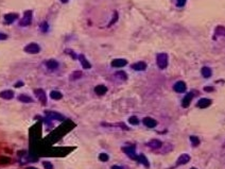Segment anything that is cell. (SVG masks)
I'll return each instance as SVG.
<instances>
[{"label":"cell","instance_id":"cell-33","mask_svg":"<svg viewBox=\"0 0 225 169\" xmlns=\"http://www.w3.org/2000/svg\"><path fill=\"white\" fill-rule=\"evenodd\" d=\"M40 30L42 32H47L48 31V23L47 21H44V23L40 25Z\"/></svg>","mask_w":225,"mask_h":169},{"label":"cell","instance_id":"cell-21","mask_svg":"<svg viewBox=\"0 0 225 169\" xmlns=\"http://www.w3.org/2000/svg\"><path fill=\"white\" fill-rule=\"evenodd\" d=\"M50 97H51V99H53V100H59V99H62L63 95H62V93L59 91H52L50 93Z\"/></svg>","mask_w":225,"mask_h":169},{"label":"cell","instance_id":"cell-30","mask_svg":"<svg viewBox=\"0 0 225 169\" xmlns=\"http://www.w3.org/2000/svg\"><path fill=\"white\" fill-rule=\"evenodd\" d=\"M11 159L10 157H7V156H0V164H8L10 163Z\"/></svg>","mask_w":225,"mask_h":169},{"label":"cell","instance_id":"cell-8","mask_svg":"<svg viewBox=\"0 0 225 169\" xmlns=\"http://www.w3.org/2000/svg\"><path fill=\"white\" fill-rule=\"evenodd\" d=\"M127 64V60L123 59H116L111 62V66L113 67H116V68H120V67H123Z\"/></svg>","mask_w":225,"mask_h":169},{"label":"cell","instance_id":"cell-17","mask_svg":"<svg viewBox=\"0 0 225 169\" xmlns=\"http://www.w3.org/2000/svg\"><path fill=\"white\" fill-rule=\"evenodd\" d=\"M106 91H107V87L104 86V85H97L95 87V93L99 96L106 94Z\"/></svg>","mask_w":225,"mask_h":169},{"label":"cell","instance_id":"cell-18","mask_svg":"<svg viewBox=\"0 0 225 169\" xmlns=\"http://www.w3.org/2000/svg\"><path fill=\"white\" fill-rule=\"evenodd\" d=\"M0 97L5 100H10L14 97V93L12 91H3L0 93Z\"/></svg>","mask_w":225,"mask_h":169},{"label":"cell","instance_id":"cell-28","mask_svg":"<svg viewBox=\"0 0 225 169\" xmlns=\"http://www.w3.org/2000/svg\"><path fill=\"white\" fill-rule=\"evenodd\" d=\"M108 159H109V157H108V155L106 153H101V154L99 155V159H100L101 162H107Z\"/></svg>","mask_w":225,"mask_h":169},{"label":"cell","instance_id":"cell-15","mask_svg":"<svg viewBox=\"0 0 225 169\" xmlns=\"http://www.w3.org/2000/svg\"><path fill=\"white\" fill-rule=\"evenodd\" d=\"M144 124L148 128H155L156 127L157 122H156V120H154V119H152V118L146 117L144 119Z\"/></svg>","mask_w":225,"mask_h":169},{"label":"cell","instance_id":"cell-42","mask_svg":"<svg viewBox=\"0 0 225 169\" xmlns=\"http://www.w3.org/2000/svg\"><path fill=\"white\" fill-rule=\"evenodd\" d=\"M191 169H196V168H191Z\"/></svg>","mask_w":225,"mask_h":169},{"label":"cell","instance_id":"cell-19","mask_svg":"<svg viewBox=\"0 0 225 169\" xmlns=\"http://www.w3.org/2000/svg\"><path fill=\"white\" fill-rule=\"evenodd\" d=\"M46 66L49 69H51V70H54V69L59 67V63L56 62L55 60H48L46 62Z\"/></svg>","mask_w":225,"mask_h":169},{"label":"cell","instance_id":"cell-38","mask_svg":"<svg viewBox=\"0 0 225 169\" xmlns=\"http://www.w3.org/2000/svg\"><path fill=\"white\" fill-rule=\"evenodd\" d=\"M204 91H213V87H205L204 88Z\"/></svg>","mask_w":225,"mask_h":169},{"label":"cell","instance_id":"cell-16","mask_svg":"<svg viewBox=\"0 0 225 169\" xmlns=\"http://www.w3.org/2000/svg\"><path fill=\"white\" fill-rule=\"evenodd\" d=\"M18 15L15 13H10V14H5L4 15V20H5V23H13L14 20L16 19Z\"/></svg>","mask_w":225,"mask_h":169},{"label":"cell","instance_id":"cell-23","mask_svg":"<svg viewBox=\"0 0 225 169\" xmlns=\"http://www.w3.org/2000/svg\"><path fill=\"white\" fill-rule=\"evenodd\" d=\"M18 100L20 102H25V103H31V102H33L32 98L27 96V95H20L19 97H18Z\"/></svg>","mask_w":225,"mask_h":169},{"label":"cell","instance_id":"cell-22","mask_svg":"<svg viewBox=\"0 0 225 169\" xmlns=\"http://www.w3.org/2000/svg\"><path fill=\"white\" fill-rule=\"evenodd\" d=\"M202 76L204 77V78H210L212 75V71H211V69L208 68V67H203L202 68Z\"/></svg>","mask_w":225,"mask_h":169},{"label":"cell","instance_id":"cell-26","mask_svg":"<svg viewBox=\"0 0 225 169\" xmlns=\"http://www.w3.org/2000/svg\"><path fill=\"white\" fill-rule=\"evenodd\" d=\"M190 142L192 143V145L194 147H196L200 144V139L196 136H190Z\"/></svg>","mask_w":225,"mask_h":169},{"label":"cell","instance_id":"cell-12","mask_svg":"<svg viewBox=\"0 0 225 169\" xmlns=\"http://www.w3.org/2000/svg\"><path fill=\"white\" fill-rule=\"evenodd\" d=\"M79 60H80V62H81L82 66H83V68L85 69H89V68H92V65H90V63L88 62L87 60H86V58H85V55L84 54H80L78 56Z\"/></svg>","mask_w":225,"mask_h":169},{"label":"cell","instance_id":"cell-2","mask_svg":"<svg viewBox=\"0 0 225 169\" xmlns=\"http://www.w3.org/2000/svg\"><path fill=\"white\" fill-rule=\"evenodd\" d=\"M32 21V11H26L25 14H23V18L19 21V26L25 27V26H29L30 23Z\"/></svg>","mask_w":225,"mask_h":169},{"label":"cell","instance_id":"cell-5","mask_svg":"<svg viewBox=\"0 0 225 169\" xmlns=\"http://www.w3.org/2000/svg\"><path fill=\"white\" fill-rule=\"evenodd\" d=\"M34 93H35L36 95V97H37V99H38L40 102H42L44 105H46L47 103V97H46V94H45V91H42V88H37V89H35L34 91Z\"/></svg>","mask_w":225,"mask_h":169},{"label":"cell","instance_id":"cell-37","mask_svg":"<svg viewBox=\"0 0 225 169\" xmlns=\"http://www.w3.org/2000/svg\"><path fill=\"white\" fill-rule=\"evenodd\" d=\"M23 82H17V83H15V85H14V86H15V87H17V88H18V87H21V86H23Z\"/></svg>","mask_w":225,"mask_h":169},{"label":"cell","instance_id":"cell-24","mask_svg":"<svg viewBox=\"0 0 225 169\" xmlns=\"http://www.w3.org/2000/svg\"><path fill=\"white\" fill-rule=\"evenodd\" d=\"M215 35L217 36H225V27L223 26H219L217 27L215 29Z\"/></svg>","mask_w":225,"mask_h":169},{"label":"cell","instance_id":"cell-31","mask_svg":"<svg viewBox=\"0 0 225 169\" xmlns=\"http://www.w3.org/2000/svg\"><path fill=\"white\" fill-rule=\"evenodd\" d=\"M116 76H117V77H119V78H121L122 80H127V74H125L124 71H118L117 74H116Z\"/></svg>","mask_w":225,"mask_h":169},{"label":"cell","instance_id":"cell-34","mask_svg":"<svg viewBox=\"0 0 225 169\" xmlns=\"http://www.w3.org/2000/svg\"><path fill=\"white\" fill-rule=\"evenodd\" d=\"M117 19H118V13H117V12H115V13H114V16H113V19H111V23H108V26H111L113 23H115L116 21H117Z\"/></svg>","mask_w":225,"mask_h":169},{"label":"cell","instance_id":"cell-39","mask_svg":"<svg viewBox=\"0 0 225 169\" xmlns=\"http://www.w3.org/2000/svg\"><path fill=\"white\" fill-rule=\"evenodd\" d=\"M111 169H123V167H121V166H113Z\"/></svg>","mask_w":225,"mask_h":169},{"label":"cell","instance_id":"cell-14","mask_svg":"<svg viewBox=\"0 0 225 169\" xmlns=\"http://www.w3.org/2000/svg\"><path fill=\"white\" fill-rule=\"evenodd\" d=\"M192 98H193V94H192V93L187 94L186 96H185V98L183 99L182 106H183V107H188V106H189V104H190V102H191V100H192Z\"/></svg>","mask_w":225,"mask_h":169},{"label":"cell","instance_id":"cell-1","mask_svg":"<svg viewBox=\"0 0 225 169\" xmlns=\"http://www.w3.org/2000/svg\"><path fill=\"white\" fill-rule=\"evenodd\" d=\"M157 66L160 69H165L168 66V55L167 53H158L156 56Z\"/></svg>","mask_w":225,"mask_h":169},{"label":"cell","instance_id":"cell-10","mask_svg":"<svg viewBox=\"0 0 225 169\" xmlns=\"http://www.w3.org/2000/svg\"><path fill=\"white\" fill-rule=\"evenodd\" d=\"M174 91H177V93H183V91H186V84H185V82L183 81L176 82L175 84H174Z\"/></svg>","mask_w":225,"mask_h":169},{"label":"cell","instance_id":"cell-35","mask_svg":"<svg viewBox=\"0 0 225 169\" xmlns=\"http://www.w3.org/2000/svg\"><path fill=\"white\" fill-rule=\"evenodd\" d=\"M186 3V0H177V7H184Z\"/></svg>","mask_w":225,"mask_h":169},{"label":"cell","instance_id":"cell-13","mask_svg":"<svg viewBox=\"0 0 225 169\" xmlns=\"http://www.w3.org/2000/svg\"><path fill=\"white\" fill-rule=\"evenodd\" d=\"M190 161V156L188 154H182V155L179 156L178 159H177V162H176V165L179 166V165H184V164H187V163Z\"/></svg>","mask_w":225,"mask_h":169},{"label":"cell","instance_id":"cell-25","mask_svg":"<svg viewBox=\"0 0 225 169\" xmlns=\"http://www.w3.org/2000/svg\"><path fill=\"white\" fill-rule=\"evenodd\" d=\"M129 122H130L132 126H137V124H139V120H138V118L136 117V116H132V117H130V119H129Z\"/></svg>","mask_w":225,"mask_h":169},{"label":"cell","instance_id":"cell-20","mask_svg":"<svg viewBox=\"0 0 225 169\" xmlns=\"http://www.w3.org/2000/svg\"><path fill=\"white\" fill-rule=\"evenodd\" d=\"M136 161H138V162L140 163V164H142L144 166H146V167H149L150 166V164H149V161L147 159V157L144 155V154H140V155H138L137 156V159Z\"/></svg>","mask_w":225,"mask_h":169},{"label":"cell","instance_id":"cell-11","mask_svg":"<svg viewBox=\"0 0 225 169\" xmlns=\"http://www.w3.org/2000/svg\"><path fill=\"white\" fill-rule=\"evenodd\" d=\"M132 68H133L134 70H137V71H144V70H146V68H147V64L144 62L135 63V64L132 65Z\"/></svg>","mask_w":225,"mask_h":169},{"label":"cell","instance_id":"cell-32","mask_svg":"<svg viewBox=\"0 0 225 169\" xmlns=\"http://www.w3.org/2000/svg\"><path fill=\"white\" fill-rule=\"evenodd\" d=\"M65 52H66V53H67V54L70 55V56H71L72 59H75H75H77V58H78V56H77V54H75V52H73V51H72V50H70V49H66Z\"/></svg>","mask_w":225,"mask_h":169},{"label":"cell","instance_id":"cell-9","mask_svg":"<svg viewBox=\"0 0 225 169\" xmlns=\"http://www.w3.org/2000/svg\"><path fill=\"white\" fill-rule=\"evenodd\" d=\"M210 104H211V100H210V99L202 98V99L198 102L196 105H198V107H200V109H206V107H208Z\"/></svg>","mask_w":225,"mask_h":169},{"label":"cell","instance_id":"cell-27","mask_svg":"<svg viewBox=\"0 0 225 169\" xmlns=\"http://www.w3.org/2000/svg\"><path fill=\"white\" fill-rule=\"evenodd\" d=\"M82 77V72L81 71H75V72H73L71 75V80H77V79H80Z\"/></svg>","mask_w":225,"mask_h":169},{"label":"cell","instance_id":"cell-7","mask_svg":"<svg viewBox=\"0 0 225 169\" xmlns=\"http://www.w3.org/2000/svg\"><path fill=\"white\" fill-rule=\"evenodd\" d=\"M148 147L151 148L152 150H157L161 147V142L158 139H152L148 143Z\"/></svg>","mask_w":225,"mask_h":169},{"label":"cell","instance_id":"cell-3","mask_svg":"<svg viewBox=\"0 0 225 169\" xmlns=\"http://www.w3.org/2000/svg\"><path fill=\"white\" fill-rule=\"evenodd\" d=\"M25 51L27 53H30V54H37L39 51H40V48H39V46L35 43H31L29 44L28 46L25 47Z\"/></svg>","mask_w":225,"mask_h":169},{"label":"cell","instance_id":"cell-41","mask_svg":"<svg viewBox=\"0 0 225 169\" xmlns=\"http://www.w3.org/2000/svg\"><path fill=\"white\" fill-rule=\"evenodd\" d=\"M27 169H36V168H33V167H28Z\"/></svg>","mask_w":225,"mask_h":169},{"label":"cell","instance_id":"cell-29","mask_svg":"<svg viewBox=\"0 0 225 169\" xmlns=\"http://www.w3.org/2000/svg\"><path fill=\"white\" fill-rule=\"evenodd\" d=\"M42 166H44V168L45 169H53V165L50 162H48V161L42 162Z\"/></svg>","mask_w":225,"mask_h":169},{"label":"cell","instance_id":"cell-6","mask_svg":"<svg viewBox=\"0 0 225 169\" xmlns=\"http://www.w3.org/2000/svg\"><path fill=\"white\" fill-rule=\"evenodd\" d=\"M47 119H54V120H64V116H62L61 114L56 113V112H49L46 111L45 112Z\"/></svg>","mask_w":225,"mask_h":169},{"label":"cell","instance_id":"cell-4","mask_svg":"<svg viewBox=\"0 0 225 169\" xmlns=\"http://www.w3.org/2000/svg\"><path fill=\"white\" fill-rule=\"evenodd\" d=\"M122 150H123V152L125 153L129 157H131L132 159H137L138 155H136V152H135V146L123 147Z\"/></svg>","mask_w":225,"mask_h":169},{"label":"cell","instance_id":"cell-40","mask_svg":"<svg viewBox=\"0 0 225 169\" xmlns=\"http://www.w3.org/2000/svg\"><path fill=\"white\" fill-rule=\"evenodd\" d=\"M61 1H62L63 3H66V2H67V1H68V0H61Z\"/></svg>","mask_w":225,"mask_h":169},{"label":"cell","instance_id":"cell-36","mask_svg":"<svg viewBox=\"0 0 225 169\" xmlns=\"http://www.w3.org/2000/svg\"><path fill=\"white\" fill-rule=\"evenodd\" d=\"M8 38V35L4 34V33H0V41H4V39Z\"/></svg>","mask_w":225,"mask_h":169}]
</instances>
